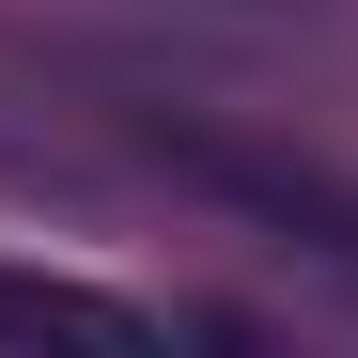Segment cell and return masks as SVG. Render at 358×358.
<instances>
[{
  "instance_id": "cell-1",
  "label": "cell",
  "mask_w": 358,
  "mask_h": 358,
  "mask_svg": "<svg viewBox=\"0 0 358 358\" xmlns=\"http://www.w3.org/2000/svg\"><path fill=\"white\" fill-rule=\"evenodd\" d=\"M0 358H156V312H125V296H94V280L0 265Z\"/></svg>"
}]
</instances>
